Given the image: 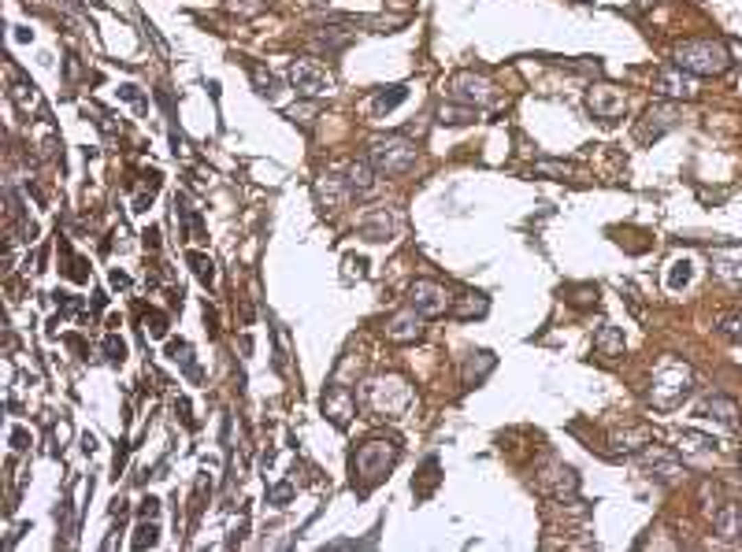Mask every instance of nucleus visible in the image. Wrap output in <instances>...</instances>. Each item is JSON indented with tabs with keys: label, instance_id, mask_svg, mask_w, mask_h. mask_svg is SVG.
Wrapping results in <instances>:
<instances>
[{
	"label": "nucleus",
	"instance_id": "1",
	"mask_svg": "<svg viewBox=\"0 0 742 552\" xmlns=\"http://www.w3.org/2000/svg\"><path fill=\"white\" fill-rule=\"evenodd\" d=\"M675 63H680L683 71H691V75H720V71H728V49H723L720 41L712 38H694V41H683L680 49H675Z\"/></svg>",
	"mask_w": 742,
	"mask_h": 552
},
{
	"label": "nucleus",
	"instance_id": "2",
	"mask_svg": "<svg viewBox=\"0 0 742 552\" xmlns=\"http://www.w3.org/2000/svg\"><path fill=\"white\" fill-rule=\"evenodd\" d=\"M691 367L683 363H668L664 371L653 374V382H649V404L661 411H672L680 408V404L691 397Z\"/></svg>",
	"mask_w": 742,
	"mask_h": 552
},
{
	"label": "nucleus",
	"instance_id": "3",
	"mask_svg": "<svg viewBox=\"0 0 742 552\" xmlns=\"http://www.w3.org/2000/svg\"><path fill=\"white\" fill-rule=\"evenodd\" d=\"M368 163L375 167V174H386V178L390 174H405L408 167H416V145L401 134L379 137V141H371Z\"/></svg>",
	"mask_w": 742,
	"mask_h": 552
},
{
	"label": "nucleus",
	"instance_id": "4",
	"mask_svg": "<svg viewBox=\"0 0 742 552\" xmlns=\"http://www.w3.org/2000/svg\"><path fill=\"white\" fill-rule=\"evenodd\" d=\"M393 456H397V448H390V453H386V445H379V441H368V445H364L360 453L353 456V471L364 475V478H368V485H371V482H379V478L390 471ZM356 475H353V478H356Z\"/></svg>",
	"mask_w": 742,
	"mask_h": 552
},
{
	"label": "nucleus",
	"instance_id": "5",
	"mask_svg": "<svg viewBox=\"0 0 742 552\" xmlns=\"http://www.w3.org/2000/svg\"><path fill=\"white\" fill-rule=\"evenodd\" d=\"M680 115H683V108L680 104H657V108H649L646 112V123L638 126V141H657L661 134H668V130H675L680 126Z\"/></svg>",
	"mask_w": 742,
	"mask_h": 552
},
{
	"label": "nucleus",
	"instance_id": "6",
	"mask_svg": "<svg viewBox=\"0 0 742 552\" xmlns=\"http://www.w3.org/2000/svg\"><path fill=\"white\" fill-rule=\"evenodd\" d=\"M408 304L412 311H419V315H442L445 308H450V297H445V289L438 286V282H416L408 293Z\"/></svg>",
	"mask_w": 742,
	"mask_h": 552
},
{
	"label": "nucleus",
	"instance_id": "7",
	"mask_svg": "<svg viewBox=\"0 0 742 552\" xmlns=\"http://www.w3.org/2000/svg\"><path fill=\"white\" fill-rule=\"evenodd\" d=\"M290 78H293V86H297L305 97L331 93V75H327V71H319L316 63H308V60H297V63H293V67H290Z\"/></svg>",
	"mask_w": 742,
	"mask_h": 552
},
{
	"label": "nucleus",
	"instance_id": "8",
	"mask_svg": "<svg viewBox=\"0 0 742 552\" xmlns=\"http://www.w3.org/2000/svg\"><path fill=\"white\" fill-rule=\"evenodd\" d=\"M657 93L661 97H694L698 93V82H694L691 71H683L680 63L675 67H664L657 75Z\"/></svg>",
	"mask_w": 742,
	"mask_h": 552
},
{
	"label": "nucleus",
	"instance_id": "9",
	"mask_svg": "<svg viewBox=\"0 0 742 552\" xmlns=\"http://www.w3.org/2000/svg\"><path fill=\"white\" fill-rule=\"evenodd\" d=\"M450 97L453 100H464V104H487V100L494 97V89H490V82L487 78H475V75H461V78H453V89H450Z\"/></svg>",
	"mask_w": 742,
	"mask_h": 552
},
{
	"label": "nucleus",
	"instance_id": "10",
	"mask_svg": "<svg viewBox=\"0 0 742 552\" xmlns=\"http://www.w3.org/2000/svg\"><path fill=\"white\" fill-rule=\"evenodd\" d=\"M323 411L338 422V427H345V419H349V411H353V393L342 389V385H334V389L323 397Z\"/></svg>",
	"mask_w": 742,
	"mask_h": 552
},
{
	"label": "nucleus",
	"instance_id": "11",
	"mask_svg": "<svg viewBox=\"0 0 742 552\" xmlns=\"http://www.w3.org/2000/svg\"><path fill=\"white\" fill-rule=\"evenodd\" d=\"M698 411H702L705 419H717V422H723V427H731V422H735V416H739L735 400L720 397V393H712V397H705Z\"/></svg>",
	"mask_w": 742,
	"mask_h": 552
},
{
	"label": "nucleus",
	"instance_id": "12",
	"mask_svg": "<svg viewBox=\"0 0 742 552\" xmlns=\"http://www.w3.org/2000/svg\"><path fill=\"white\" fill-rule=\"evenodd\" d=\"M419 311H405V315H397L393 323L386 326V337L390 341H416L419 337Z\"/></svg>",
	"mask_w": 742,
	"mask_h": 552
},
{
	"label": "nucleus",
	"instance_id": "13",
	"mask_svg": "<svg viewBox=\"0 0 742 552\" xmlns=\"http://www.w3.org/2000/svg\"><path fill=\"white\" fill-rule=\"evenodd\" d=\"M590 108H594V115H616L620 108H624V97L616 93V89H609V86H601V89H594L590 93Z\"/></svg>",
	"mask_w": 742,
	"mask_h": 552
},
{
	"label": "nucleus",
	"instance_id": "14",
	"mask_svg": "<svg viewBox=\"0 0 742 552\" xmlns=\"http://www.w3.org/2000/svg\"><path fill=\"white\" fill-rule=\"evenodd\" d=\"M390 234H393V223L386 219V211H375L360 223V237H368V241H390Z\"/></svg>",
	"mask_w": 742,
	"mask_h": 552
},
{
	"label": "nucleus",
	"instance_id": "15",
	"mask_svg": "<svg viewBox=\"0 0 742 552\" xmlns=\"http://www.w3.org/2000/svg\"><path fill=\"white\" fill-rule=\"evenodd\" d=\"M594 348H598L601 356H624V334H620L616 326H601L598 337H594Z\"/></svg>",
	"mask_w": 742,
	"mask_h": 552
},
{
	"label": "nucleus",
	"instance_id": "16",
	"mask_svg": "<svg viewBox=\"0 0 742 552\" xmlns=\"http://www.w3.org/2000/svg\"><path fill=\"white\" fill-rule=\"evenodd\" d=\"M405 97H408V86L379 89V93H375V100H371V112H375V115H386V112H393V108H397Z\"/></svg>",
	"mask_w": 742,
	"mask_h": 552
},
{
	"label": "nucleus",
	"instance_id": "17",
	"mask_svg": "<svg viewBox=\"0 0 742 552\" xmlns=\"http://www.w3.org/2000/svg\"><path fill=\"white\" fill-rule=\"evenodd\" d=\"M249 78H253L256 93H264L268 100L279 97V82H275V75H271V71H264L260 63H249Z\"/></svg>",
	"mask_w": 742,
	"mask_h": 552
},
{
	"label": "nucleus",
	"instance_id": "18",
	"mask_svg": "<svg viewBox=\"0 0 742 552\" xmlns=\"http://www.w3.org/2000/svg\"><path fill=\"white\" fill-rule=\"evenodd\" d=\"M167 352H171V360H175V363L186 367V374H189L194 382L200 379V367L194 363V352H189V345H186V341H171V345H167Z\"/></svg>",
	"mask_w": 742,
	"mask_h": 552
},
{
	"label": "nucleus",
	"instance_id": "19",
	"mask_svg": "<svg viewBox=\"0 0 742 552\" xmlns=\"http://www.w3.org/2000/svg\"><path fill=\"white\" fill-rule=\"evenodd\" d=\"M487 371H494V356L479 352V367H475V356H472L468 367H464V385H479L483 379H487Z\"/></svg>",
	"mask_w": 742,
	"mask_h": 552
},
{
	"label": "nucleus",
	"instance_id": "20",
	"mask_svg": "<svg viewBox=\"0 0 742 552\" xmlns=\"http://www.w3.org/2000/svg\"><path fill=\"white\" fill-rule=\"evenodd\" d=\"M186 263L194 267V274L200 282H205V286H212L216 282V263L208 260V256H200V252H186Z\"/></svg>",
	"mask_w": 742,
	"mask_h": 552
},
{
	"label": "nucleus",
	"instance_id": "21",
	"mask_svg": "<svg viewBox=\"0 0 742 552\" xmlns=\"http://www.w3.org/2000/svg\"><path fill=\"white\" fill-rule=\"evenodd\" d=\"M735 512H739L735 504H723L720 515H717V530L723 533V538H735V533H739V527H735Z\"/></svg>",
	"mask_w": 742,
	"mask_h": 552
},
{
	"label": "nucleus",
	"instance_id": "22",
	"mask_svg": "<svg viewBox=\"0 0 742 552\" xmlns=\"http://www.w3.org/2000/svg\"><path fill=\"white\" fill-rule=\"evenodd\" d=\"M686 282H691V260H675L672 271H668V286L680 289V286H686Z\"/></svg>",
	"mask_w": 742,
	"mask_h": 552
},
{
	"label": "nucleus",
	"instance_id": "23",
	"mask_svg": "<svg viewBox=\"0 0 742 552\" xmlns=\"http://www.w3.org/2000/svg\"><path fill=\"white\" fill-rule=\"evenodd\" d=\"M156 533L160 530H156V523H152V519L141 523V527H137V538H134V549H152V545H156Z\"/></svg>",
	"mask_w": 742,
	"mask_h": 552
},
{
	"label": "nucleus",
	"instance_id": "24",
	"mask_svg": "<svg viewBox=\"0 0 742 552\" xmlns=\"http://www.w3.org/2000/svg\"><path fill=\"white\" fill-rule=\"evenodd\" d=\"M717 330L728 337H735V341H742V315H720L717 319Z\"/></svg>",
	"mask_w": 742,
	"mask_h": 552
},
{
	"label": "nucleus",
	"instance_id": "25",
	"mask_svg": "<svg viewBox=\"0 0 742 552\" xmlns=\"http://www.w3.org/2000/svg\"><path fill=\"white\" fill-rule=\"evenodd\" d=\"M475 108H445L442 104V123H472Z\"/></svg>",
	"mask_w": 742,
	"mask_h": 552
},
{
	"label": "nucleus",
	"instance_id": "26",
	"mask_svg": "<svg viewBox=\"0 0 742 552\" xmlns=\"http://www.w3.org/2000/svg\"><path fill=\"white\" fill-rule=\"evenodd\" d=\"M290 496H293V482H282V485H275V490L268 493V501L275 504V508H286Z\"/></svg>",
	"mask_w": 742,
	"mask_h": 552
},
{
	"label": "nucleus",
	"instance_id": "27",
	"mask_svg": "<svg viewBox=\"0 0 742 552\" xmlns=\"http://www.w3.org/2000/svg\"><path fill=\"white\" fill-rule=\"evenodd\" d=\"M145 330H149L152 337H163L167 334V319H163L160 311H152V315H145Z\"/></svg>",
	"mask_w": 742,
	"mask_h": 552
},
{
	"label": "nucleus",
	"instance_id": "28",
	"mask_svg": "<svg viewBox=\"0 0 742 552\" xmlns=\"http://www.w3.org/2000/svg\"><path fill=\"white\" fill-rule=\"evenodd\" d=\"M104 352H108V363H123V356H126V345L119 341V337H108V341H104Z\"/></svg>",
	"mask_w": 742,
	"mask_h": 552
},
{
	"label": "nucleus",
	"instance_id": "29",
	"mask_svg": "<svg viewBox=\"0 0 742 552\" xmlns=\"http://www.w3.org/2000/svg\"><path fill=\"white\" fill-rule=\"evenodd\" d=\"M119 97H123V100H130V104L137 108V112H145V108H149V104H145V97L137 93V86H119Z\"/></svg>",
	"mask_w": 742,
	"mask_h": 552
},
{
	"label": "nucleus",
	"instance_id": "30",
	"mask_svg": "<svg viewBox=\"0 0 742 552\" xmlns=\"http://www.w3.org/2000/svg\"><path fill=\"white\" fill-rule=\"evenodd\" d=\"M137 512H141V519H156V512H160V501H156V496H145V501H141V508H137Z\"/></svg>",
	"mask_w": 742,
	"mask_h": 552
},
{
	"label": "nucleus",
	"instance_id": "31",
	"mask_svg": "<svg viewBox=\"0 0 742 552\" xmlns=\"http://www.w3.org/2000/svg\"><path fill=\"white\" fill-rule=\"evenodd\" d=\"M26 441H30V437H26V430H15V434H12V445L15 448H26Z\"/></svg>",
	"mask_w": 742,
	"mask_h": 552
}]
</instances>
